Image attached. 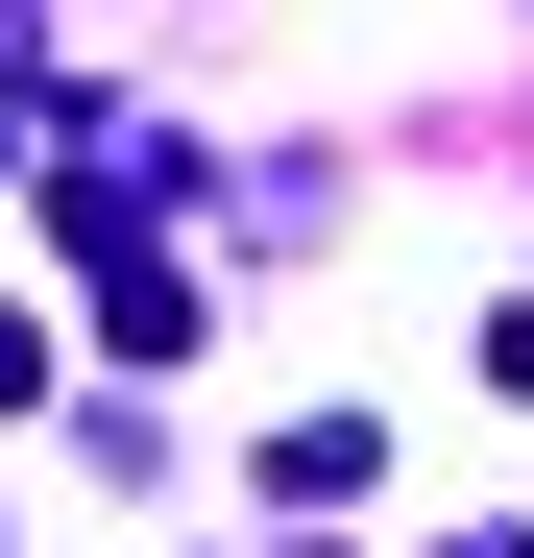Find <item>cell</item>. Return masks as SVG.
I'll list each match as a JSON object with an SVG mask.
<instances>
[{
  "label": "cell",
  "instance_id": "obj_2",
  "mask_svg": "<svg viewBox=\"0 0 534 558\" xmlns=\"http://www.w3.org/2000/svg\"><path fill=\"white\" fill-rule=\"evenodd\" d=\"M25 389H49V340H25V316H0V413H25Z\"/></svg>",
  "mask_w": 534,
  "mask_h": 558
},
{
  "label": "cell",
  "instance_id": "obj_1",
  "mask_svg": "<svg viewBox=\"0 0 534 558\" xmlns=\"http://www.w3.org/2000/svg\"><path fill=\"white\" fill-rule=\"evenodd\" d=\"M365 486H389L365 413H292V437H267V510H365Z\"/></svg>",
  "mask_w": 534,
  "mask_h": 558
}]
</instances>
